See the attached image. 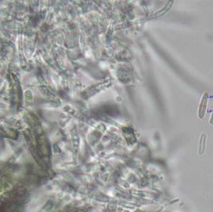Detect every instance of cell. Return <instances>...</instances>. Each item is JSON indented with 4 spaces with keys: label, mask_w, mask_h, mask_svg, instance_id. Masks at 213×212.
I'll return each instance as SVG.
<instances>
[{
    "label": "cell",
    "mask_w": 213,
    "mask_h": 212,
    "mask_svg": "<svg viewBox=\"0 0 213 212\" xmlns=\"http://www.w3.org/2000/svg\"><path fill=\"white\" fill-rule=\"evenodd\" d=\"M206 139H207V136L205 134H201L200 139V143H199V152L200 154H203L206 148Z\"/></svg>",
    "instance_id": "2"
},
{
    "label": "cell",
    "mask_w": 213,
    "mask_h": 212,
    "mask_svg": "<svg viewBox=\"0 0 213 212\" xmlns=\"http://www.w3.org/2000/svg\"><path fill=\"white\" fill-rule=\"evenodd\" d=\"M207 100H208V93L207 92L204 93L203 97H202L201 101L200 103V106H199V117L200 119H203L205 114L206 108H207Z\"/></svg>",
    "instance_id": "1"
},
{
    "label": "cell",
    "mask_w": 213,
    "mask_h": 212,
    "mask_svg": "<svg viewBox=\"0 0 213 212\" xmlns=\"http://www.w3.org/2000/svg\"><path fill=\"white\" fill-rule=\"evenodd\" d=\"M209 122L211 125H213V111H212V113H211V118H210Z\"/></svg>",
    "instance_id": "3"
}]
</instances>
